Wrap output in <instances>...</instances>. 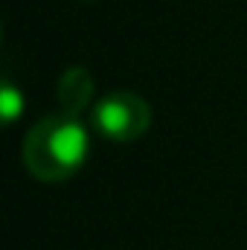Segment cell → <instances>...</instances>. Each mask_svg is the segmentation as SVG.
I'll return each mask as SVG.
<instances>
[{
    "instance_id": "6da1fadb",
    "label": "cell",
    "mask_w": 247,
    "mask_h": 250,
    "mask_svg": "<svg viewBox=\"0 0 247 250\" xmlns=\"http://www.w3.org/2000/svg\"><path fill=\"white\" fill-rule=\"evenodd\" d=\"M87 151H90L87 128L76 117L53 114L29 128L21 154L32 178L44 184H62L84 166Z\"/></svg>"
},
{
    "instance_id": "7a4b0ae2",
    "label": "cell",
    "mask_w": 247,
    "mask_h": 250,
    "mask_svg": "<svg viewBox=\"0 0 247 250\" xmlns=\"http://www.w3.org/2000/svg\"><path fill=\"white\" fill-rule=\"evenodd\" d=\"M90 125L99 137L114 140V143H134L140 140L148 125H151V108L143 96L131 90H117L102 96L93 105Z\"/></svg>"
},
{
    "instance_id": "3957f363",
    "label": "cell",
    "mask_w": 247,
    "mask_h": 250,
    "mask_svg": "<svg viewBox=\"0 0 247 250\" xmlns=\"http://www.w3.org/2000/svg\"><path fill=\"white\" fill-rule=\"evenodd\" d=\"M93 99V76L84 67H67L59 79V105L62 114L76 117L82 114Z\"/></svg>"
},
{
    "instance_id": "277c9868",
    "label": "cell",
    "mask_w": 247,
    "mask_h": 250,
    "mask_svg": "<svg viewBox=\"0 0 247 250\" xmlns=\"http://www.w3.org/2000/svg\"><path fill=\"white\" fill-rule=\"evenodd\" d=\"M21 111H23V96H21L18 87L6 79V82H3V120H6V125L15 123Z\"/></svg>"
}]
</instances>
